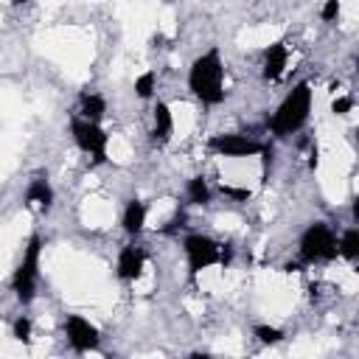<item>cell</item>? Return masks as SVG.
Wrapping results in <instances>:
<instances>
[{
	"mask_svg": "<svg viewBox=\"0 0 359 359\" xmlns=\"http://www.w3.org/2000/svg\"><path fill=\"white\" fill-rule=\"evenodd\" d=\"M188 90L205 107H216L224 101V65H222L219 48H210L194 59L188 70Z\"/></svg>",
	"mask_w": 359,
	"mask_h": 359,
	"instance_id": "obj_1",
	"label": "cell"
},
{
	"mask_svg": "<svg viewBox=\"0 0 359 359\" xmlns=\"http://www.w3.org/2000/svg\"><path fill=\"white\" fill-rule=\"evenodd\" d=\"M309 112H311V84H309V81H297V84L292 87V93L280 101V107L275 109V115H272V121H269L272 135L286 137V135L297 132V129L306 123Z\"/></svg>",
	"mask_w": 359,
	"mask_h": 359,
	"instance_id": "obj_2",
	"label": "cell"
},
{
	"mask_svg": "<svg viewBox=\"0 0 359 359\" xmlns=\"http://www.w3.org/2000/svg\"><path fill=\"white\" fill-rule=\"evenodd\" d=\"M39 255H42V238L34 233L25 244V252H22V261L20 266L14 269L11 275V289H14V297L28 306L36 294V280H39Z\"/></svg>",
	"mask_w": 359,
	"mask_h": 359,
	"instance_id": "obj_3",
	"label": "cell"
},
{
	"mask_svg": "<svg viewBox=\"0 0 359 359\" xmlns=\"http://www.w3.org/2000/svg\"><path fill=\"white\" fill-rule=\"evenodd\" d=\"M337 258V236L325 222H314L303 230L300 236V261L314 264V261H334Z\"/></svg>",
	"mask_w": 359,
	"mask_h": 359,
	"instance_id": "obj_4",
	"label": "cell"
},
{
	"mask_svg": "<svg viewBox=\"0 0 359 359\" xmlns=\"http://www.w3.org/2000/svg\"><path fill=\"white\" fill-rule=\"evenodd\" d=\"M70 135H73L76 146H79L84 154L93 157L95 165L107 163V143H109V135L101 129V123L76 115V118L70 121Z\"/></svg>",
	"mask_w": 359,
	"mask_h": 359,
	"instance_id": "obj_5",
	"label": "cell"
},
{
	"mask_svg": "<svg viewBox=\"0 0 359 359\" xmlns=\"http://www.w3.org/2000/svg\"><path fill=\"white\" fill-rule=\"evenodd\" d=\"M182 250H185V258H188L191 278H196L208 266H216L219 264V255H222V244L213 241L210 236H202V233L185 236L182 238Z\"/></svg>",
	"mask_w": 359,
	"mask_h": 359,
	"instance_id": "obj_6",
	"label": "cell"
},
{
	"mask_svg": "<svg viewBox=\"0 0 359 359\" xmlns=\"http://www.w3.org/2000/svg\"><path fill=\"white\" fill-rule=\"evenodd\" d=\"M65 334H67V342H70V348H73L76 353L98 351V345H101L98 328H95L90 320L79 317V314H67V320H65Z\"/></svg>",
	"mask_w": 359,
	"mask_h": 359,
	"instance_id": "obj_7",
	"label": "cell"
},
{
	"mask_svg": "<svg viewBox=\"0 0 359 359\" xmlns=\"http://www.w3.org/2000/svg\"><path fill=\"white\" fill-rule=\"evenodd\" d=\"M264 143L247 137V135H213L208 140V149L222 157H255Z\"/></svg>",
	"mask_w": 359,
	"mask_h": 359,
	"instance_id": "obj_8",
	"label": "cell"
},
{
	"mask_svg": "<svg viewBox=\"0 0 359 359\" xmlns=\"http://www.w3.org/2000/svg\"><path fill=\"white\" fill-rule=\"evenodd\" d=\"M143 266H146V252L140 247H135V244H126L121 250V255H118V278L126 280V283L137 280Z\"/></svg>",
	"mask_w": 359,
	"mask_h": 359,
	"instance_id": "obj_9",
	"label": "cell"
},
{
	"mask_svg": "<svg viewBox=\"0 0 359 359\" xmlns=\"http://www.w3.org/2000/svg\"><path fill=\"white\" fill-rule=\"evenodd\" d=\"M286 62H289V50L283 42H272L266 50H264V79L266 81H278L286 70Z\"/></svg>",
	"mask_w": 359,
	"mask_h": 359,
	"instance_id": "obj_10",
	"label": "cell"
},
{
	"mask_svg": "<svg viewBox=\"0 0 359 359\" xmlns=\"http://www.w3.org/2000/svg\"><path fill=\"white\" fill-rule=\"evenodd\" d=\"M25 205L39 208L42 213L50 210V205H53V188H50V182L45 177H34L28 182V188H25Z\"/></svg>",
	"mask_w": 359,
	"mask_h": 359,
	"instance_id": "obj_11",
	"label": "cell"
},
{
	"mask_svg": "<svg viewBox=\"0 0 359 359\" xmlns=\"http://www.w3.org/2000/svg\"><path fill=\"white\" fill-rule=\"evenodd\" d=\"M121 224H123V230L129 236H140L143 233V224H146V205L140 199H129L126 208H123Z\"/></svg>",
	"mask_w": 359,
	"mask_h": 359,
	"instance_id": "obj_12",
	"label": "cell"
},
{
	"mask_svg": "<svg viewBox=\"0 0 359 359\" xmlns=\"http://www.w3.org/2000/svg\"><path fill=\"white\" fill-rule=\"evenodd\" d=\"M174 132V115H171V107L165 101H157L154 104V123H151V137L154 140H168Z\"/></svg>",
	"mask_w": 359,
	"mask_h": 359,
	"instance_id": "obj_13",
	"label": "cell"
},
{
	"mask_svg": "<svg viewBox=\"0 0 359 359\" xmlns=\"http://www.w3.org/2000/svg\"><path fill=\"white\" fill-rule=\"evenodd\" d=\"M81 118H87V121H101L104 118V112H107V101L101 98V95H95V93H81Z\"/></svg>",
	"mask_w": 359,
	"mask_h": 359,
	"instance_id": "obj_14",
	"label": "cell"
},
{
	"mask_svg": "<svg viewBox=\"0 0 359 359\" xmlns=\"http://www.w3.org/2000/svg\"><path fill=\"white\" fill-rule=\"evenodd\" d=\"M185 199L188 205H208L210 202V185L205 177H191L188 188H185Z\"/></svg>",
	"mask_w": 359,
	"mask_h": 359,
	"instance_id": "obj_15",
	"label": "cell"
},
{
	"mask_svg": "<svg viewBox=\"0 0 359 359\" xmlns=\"http://www.w3.org/2000/svg\"><path fill=\"white\" fill-rule=\"evenodd\" d=\"M337 255H342L345 261H356V255H359V227H348L342 233V238L337 241Z\"/></svg>",
	"mask_w": 359,
	"mask_h": 359,
	"instance_id": "obj_16",
	"label": "cell"
},
{
	"mask_svg": "<svg viewBox=\"0 0 359 359\" xmlns=\"http://www.w3.org/2000/svg\"><path fill=\"white\" fill-rule=\"evenodd\" d=\"M252 334H255V339H258L261 345H278V342L283 339V331L275 328V325H255Z\"/></svg>",
	"mask_w": 359,
	"mask_h": 359,
	"instance_id": "obj_17",
	"label": "cell"
},
{
	"mask_svg": "<svg viewBox=\"0 0 359 359\" xmlns=\"http://www.w3.org/2000/svg\"><path fill=\"white\" fill-rule=\"evenodd\" d=\"M154 84H157V76H154V70H149V73L137 76V79H135V93H137V98H151V93H154Z\"/></svg>",
	"mask_w": 359,
	"mask_h": 359,
	"instance_id": "obj_18",
	"label": "cell"
},
{
	"mask_svg": "<svg viewBox=\"0 0 359 359\" xmlns=\"http://www.w3.org/2000/svg\"><path fill=\"white\" fill-rule=\"evenodd\" d=\"M14 339L17 342H31V320L28 317H17L14 320Z\"/></svg>",
	"mask_w": 359,
	"mask_h": 359,
	"instance_id": "obj_19",
	"label": "cell"
},
{
	"mask_svg": "<svg viewBox=\"0 0 359 359\" xmlns=\"http://www.w3.org/2000/svg\"><path fill=\"white\" fill-rule=\"evenodd\" d=\"M219 191H222L224 196H230L233 202H247V199H250V188H236V185L222 182V185H219Z\"/></svg>",
	"mask_w": 359,
	"mask_h": 359,
	"instance_id": "obj_20",
	"label": "cell"
},
{
	"mask_svg": "<svg viewBox=\"0 0 359 359\" xmlns=\"http://www.w3.org/2000/svg\"><path fill=\"white\" fill-rule=\"evenodd\" d=\"M351 109H353V98H348V95H339V98L331 101V112L334 115H348Z\"/></svg>",
	"mask_w": 359,
	"mask_h": 359,
	"instance_id": "obj_21",
	"label": "cell"
},
{
	"mask_svg": "<svg viewBox=\"0 0 359 359\" xmlns=\"http://www.w3.org/2000/svg\"><path fill=\"white\" fill-rule=\"evenodd\" d=\"M337 14H339V0H325V6L320 8V17H323L325 22H334Z\"/></svg>",
	"mask_w": 359,
	"mask_h": 359,
	"instance_id": "obj_22",
	"label": "cell"
},
{
	"mask_svg": "<svg viewBox=\"0 0 359 359\" xmlns=\"http://www.w3.org/2000/svg\"><path fill=\"white\" fill-rule=\"evenodd\" d=\"M22 3H28V0H11V6H22Z\"/></svg>",
	"mask_w": 359,
	"mask_h": 359,
	"instance_id": "obj_23",
	"label": "cell"
}]
</instances>
